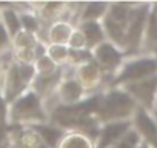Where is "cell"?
<instances>
[{
	"mask_svg": "<svg viewBox=\"0 0 157 148\" xmlns=\"http://www.w3.org/2000/svg\"><path fill=\"white\" fill-rule=\"evenodd\" d=\"M137 108L139 107L134 99L123 88H109L108 91L102 93L97 119L100 125L109 122L131 120Z\"/></svg>",
	"mask_w": 157,
	"mask_h": 148,
	"instance_id": "6da1fadb",
	"label": "cell"
},
{
	"mask_svg": "<svg viewBox=\"0 0 157 148\" xmlns=\"http://www.w3.org/2000/svg\"><path fill=\"white\" fill-rule=\"evenodd\" d=\"M8 119L13 125L31 127L37 123L49 122V113L45 110L42 97L37 96L33 90H28L14 102L10 103Z\"/></svg>",
	"mask_w": 157,
	"mask_h": 148,
	"instance_id": "7a4b0ae2",
	"label": "cell"
},
{
	"mask_svg": "<svg viewBox=\"0 0 157 148\" xmlns=\"http://www.w3.org/2000/svg\"><path fill=\"white\" fill-rule=\"evenodd\" d=\"M157 76V57L151 54H139L126 57L119 71L111 79V88H122L129 84L142 82Z\"/></svg>",
	"mask_w": 157,
	"mask_h": 148,
	"instance_id": "3957f363",
	"label": "cell"
},
{
	"mask_svg": "<svg viewBox=\"0 0 157 148\" xmlns=\"http://www.w3.org/2000/svg\"><path fill=\"white\" fill-rule=\"evenodd\" d=\"M151 8H152V3H134L131 19L126 28V39H125V48H123V53L126 57L142 54L143 37H145L146 22H148Z\"/></svg>",
	"mask_w": 157,
	"mask_h": 148,
	"instance_id": "277c9868",
	"label": "cell"
},
{
	"mask_svg": "<svg viewBox=\"0 0 157 148\" xmlns=\"http://www.w3.org/2000/svg\"><path fill=\"white\" fill-rule=\"evenodd\" d=\"M125 59H126L125 53L108 40L93 49V60H96V65L102 71H105V74H111V79L119 71Z\"/></svg>",
	"mask_w": 157,
	"mask_h": 148,
	"instance_id": "5b68a950",
	"label": "cell"
},
{
	"mask_svg": "<svg viewBox=\"0 0 157 148\" xmlns=\"http://www.w3.org/2000/svg\"><path fill=\"white\" fill-rule=\"evenodd\" d=\"M137 103V107L145 108L148 111H154L155 108V100H157V76L142 80V82H136V84H129L122 87Z\"/></svg>",
	"mask_w": 157,
	"mask_h": 148,
	"instance_id": "8992f818",
	"label": "cell"
},
{
	"mask_svg": "<svg viewBox=\"0 0 157 148\" xmlns=\"http://www.w3.org/2000/svg\"><path fill=\"white\" fill-rule=\"evenodd\" d=\"M131 123L142 143L148 145L149 148H157V120L151 111L139 107L131 119Z\"/></svg>",
	"mask_w": 157,
	"mask_h": 148,
	"instance_id": "52a82bcc",
	"label": "cell"
},
{
	"mask_svg": "<svg viewBox=\"0 0 157 148\" xmlns=\"http://www.w3.org/2000/svg\"><path fill=\"white\" fill-rule=\"evenodd\" d=\"M131 128H132L131 120L109 122V123L100 125V131H99V137H97V142H96V148H111Z\"/></svg>",
	"mask_w": 157,
	"mask_h": 148,
	"instance_id": "ba28073f",
	"label": "cell"
},
{
	"mask_svg": "<svg viewBox=\"0 0 157 148\" xmlns=\"http://www.w3.org/2000/svg\"><path fill=\"white\" fill-rule=\"evenodd\" d=\"M29 128L39 136V139L42 140V143L46 145L48 148H59L60 142L65 137V130H62L60 127L54 125L52 122L31 125Z\"/></svg>",
	"mask_w": 157,
	"mask_h": 148,
	"instance_id": "9c48e42d",
	"label": "cell"
},
{
	"mask_svg": "<svg viewBox=\"0 0 157 148\" xmlns=\"http://www.w3.org/2000/svg\"><path fill=\"white\" fill-rule=\"evenodd\" d=\"M77 28L82 33L85 43H86V48L90 51H93L94 48H97L103 42H106V36H105L102 22H82V23H78Z\"/></svg>",
	"mask_w": 157,
	"mask_h": 148,
	"instance_id": "30bf717a",
	"label": "cell"
},
{
	"mask_svg": "<svg viewBox=\"0 0 157 148\" xmlns=\"http://www.w3.org/2000/svg\"><path fill=\"white\" fill-rule=\"evenodd\" d=\"M0 23L5 26V29L8 31L10 37L14 39L22 29V25H20V17H19V13L13 8V6H2L0 10Z\"/></svg>",
	"mask_w": 157,
	"mask_h": 148,
	"instance_id": "8fae6325",
	"label": "cell"
},
{
	"mask_svg": "<svg viewBox=\"0 0 157 148\" xmlns=\"http://www.w3.org/2000/svg\"><path fill=\"white\" fill-rule=\"evenodd\" d=\"M109 5L106 2H91L82 6L80 23L82 22H102L108 13Z\"/></svg>",
	"mask_w": 157,
	"mask_h": 148,
	"instance_id": "7c38bea8",
	"label": "cell"
},
{
	"mask_svg": "<svg viewBox=\"0 0 157 148\" xmlns=\"http://www.w3.org/2000/svg\"><path fill=\"white\" fill-rule=\"evenodd\" d=\"M72 29L66 22H56L51 28H48L46 33V42H51L52 45H63L68 43L71 36H72Z\"/></svg>",
	"mask_w": 157,
	"mask_h": 148,
	"instance_id": "4fadbf2b",
	"label": "cell"
},
{
	"mask_svg": "<svg viewBox=\"0 0 157 148\" xmlns=\"http://www.w3.org/2000/svg\"><path fill=\"white\" fill-rule=\"evenodd\" d=\"M17 13H19V11H17ZM19 17H20L22 29L37 37V34H39L40 29H42V25H40V20H39V17L36 16V13H34V11H29V10L20 11V13H19Z\"/></svg>",
	"mask_w": 157,
	"mask_h": 148,
	"instance_id": "5bb4252c",
	"label": "cell"
},
{
	"mask_svg": "<svg viewBox=\"0 0 157 148\" xmlns=\"http://www.w3.org/2000/svg\"><path fill=\"white\" fill-rule=\"evenodd\" d=\"M59 148H93V140L85 134H72L63 137Z\"/></svg>",
	"mask_w": 157,
	"mask_h": 148,
	"instance_id": "9a60e30c",
	"label": "cell"
},
{
	"mask_svg": "<svg viewBox=\"0 0 157 148\" xmlns=\"http://www.w3.org/2000/svg\"><path fill=\"white\" fill-rule=\"evenodd\" d=\"M140 143H142V140H140L139 134L131 128V130H129L117 143H114L111 148H137Z\"/></svg>",
	"mask_w": 157,
	"mask_h": 148,
	"instance_id": "2e32d148",
	"label": "cell"
},
{
	"mask_svg": "<svg viewBox=\"0 0 157 148\" xmlns=\"http://www.w3.org/2000/svg\"><path fill=\"white\" fill-rule=\"evenodd\" d=\"M11 51H13V39L10 37L5 26L0 23V57H3Z\"/></svg>",
	"mask_w": 157,
	"mask_h": 148,
	"instance_id": "e0dca14e",
	"label": "cell"
},
{
	"mask_svg": "<svg viewBox=\"0 0 157 148\" xmlns=\"http://www.w3.org/2000/svg\"><path fill=\"white\" fill-rule=\"evenodd\" d=\"M6 119H8V103L0 91V127H6Z\"/></svg>",
	"mask_w": 157,
	"mask_h": 148,
	"instance_id": "ac0fdd59",
	"label": "cell"
},
{
	"mask_svg": "<svg viewBox=\"0 0 157 148\" xmlns=\"http://www.w3.org/2000/svg\"><path fill=\"white\" fill-rule=\"evenodd\" d=\"M152 116H154V119L157 120V110H154V111H152Z\"/></svg>",
	"mask_w": 157,
	"mask_h": 148,
	"instance_id": "d6986e66",
	"label": "cell"
},
{
	"mask_svg": "<svg viewBox=\"0 0 157 148\" xmlns=\"http://www.w3.org/2000/svg\"><path fill=\"white\" fill-rule=\"evenodd\" d=\"M6 148H16V146H14V145H13V143H10V145H8V146H6Z\"/></svg>",
	"mask_w": 157,
	"mask_h": 148,
	"instance_id": "ffe728a7",
	"label": "cell"
},
{
	"mask_svg": "<svg viewBox=\"0 0 157 148\" xmlns=\"http://www.w3.org/2000/svg\"><path fill=\"white\" fill-rule=\"evenodd\" d=\"M154 110H157V100H155V108H154Z\"/></svg>",
	"mask_w": 157,
	"mask_h": 148,
	"instance_id": "44dd1931",
	"label": "cell"
}]
</instances>
